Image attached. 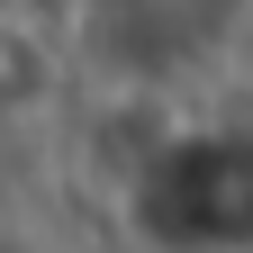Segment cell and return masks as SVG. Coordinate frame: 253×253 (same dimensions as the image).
<instances>
[{
  "label": "cell",
  "mask_w": 253,
  "mask_h": 253,
  "mask_svg": "<svg viewBox=\"0 0 253 253\" xmlns=\"http://www.w3.org/2000/svg\"><path fill=\"white\" fill-rule=\"evenodd\" d=\"M126 226L163 253H244L253 235V154L217 126H172L126 172Z\"/></svg>",
  "instance_id": "obj_1"
},
{
  "label": "cell",
  "mask_w": 253,
  "mask_h": 253,
  "mask_svg": "<svg viewBox=\"0 0 253 253\" xmlns=\"http://www.w3.org/2000/svg\"><path fill=\"white\" fill-rule=\"evenodd\" d=\"M27 90H45V45L27 37V27L0 18V109H18Z\"/></svg>",
  "instance_id": "obj_2"
}]
</instances>
